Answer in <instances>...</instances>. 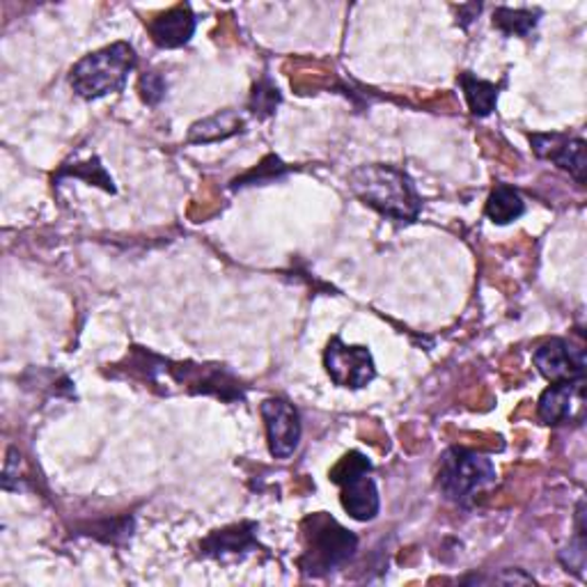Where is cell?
<instances>
[{
  "label": "cell",
  "instance_id": "cell-13",
  "mask_svg": "<svg viewBox=\"0 0 587 587\" xmlns=\"http://www.w3.org/2000/svg\"><path fill=\"white\" fill-rule=\"evenodd\" d=\"M246 127L244 117L237 110H223L207 117V120L196 122L189 129V143H216V140H225L242 133Z\"/></svg>",
  "mask_w": 587,
  "mask_h": 587
},
{
  "label": "cell",
  "instance_id": "cell-17",
  "mask_svg": "<svg viewBox=\"0 0 587 587\" xmlns=\"http://www.w3.org/2000/svg\"><path fill=\"white\" fill-rule=\"evenodd\" d=\"M585 503L580 501L578 503V509H576V535L570 542V547L560 553V560L562 565H565L570 572L578 574L583 578V570H585V557H587V551H585Z\"/></svg>",
  "mask_w": 587,
  "mask_h": 587
},
{
  "label": "cell",
  "instance_id": "cell-16",
  "mask_svg": "<svg viewBox=\"0 0 587 587\" xmlns=\"http://www.w3.org/2000/svg\"><path fill=\"white\" fill-rule=\"evenodd\" d=\"M539 16V10H512V8H496L493 10V28H498L505 35L526 37L535 31Z\"/></svg>",
  "mask_w": 587,
  "mask_h": 587
},
{
  "label": "cell",
  "instance_id": "cell-20",
  "mask_svg": "<svg viewBox=\"0 0 587 587\" xmlns=\"http://www.w3.org/2000/svg\"><path fill=\"white\" fill-rule=\"evenodd\" d=\"M67 175H72V177H83V179H85V181H90V184H97V186H102L104 191L115 193L113 179H110V177H108V173L104 171V166H102V163H99V159H92V161H87V163H79V166H74V171L62 168V171H60V175H58V179H62V177H67Z\"/></svg>",
  "mask_w": 587,
  "mask_h": 587
},
{
  "label": "cell",
  "instance_id": "cell-18",
  "mask_svg": "<svg viewBox=\"0 0 587 587\" xmlns=\"http://www.w3.org/2000/svg\"><path fill=\"white\" fill-rule=\"evenodd\" d=\"M280 102H283V95H280V90L275 87V83L269 77H265L262 81L255 83L248 108L257 117V120H267V117H271L275 113Z\"/></svg>",
  "mask_w": 587,
  "mask_h": 587
},
{
  "label": "cell",
  "instance_id": "cell-21",
  "mask_svg": "<svg viewBox=\"0 0 587 587\" xmlns=\"http://www.w3.org/2000/svg\"><path fill=\"white\" fill-rule=\"evenodd\" d=\"M138 90H140V97H143L145 104L156 106L163 97H166V79L156 72H148V74L140 77Z\"/></svg>",
  "mask_w": 587,
  "mask_h": 587
},
{
  "label": "cell",
  "instance_id": "cell-11",
  "mask_svg": "<svg viewBox=\"0 0 587 587\" xmlns=\"http://www.w3.org/2000/svg\"><path fill=\"white\" fill-rule=\"evenodd\" d=\"M257 526L255 524H237V526H230L225 530H216L211 532L204 542L200 544L202 549V555L207 557H216V560H223L227 555H244L248 551H255L260 549V544H257Z\"/></svg>",
  "mask_w": 587,
  "mask_h": 587
},
{
  "label": "cell",
  "instance_id": "cell-7",
  "mask_svg": "<svg viewBox=\"0 0 587 587\" xmlns=\"http://www.w3.org/2000/svg\"><path fill=\"white\" fill-rule=\"evenodd\" d=\"M532 361L544 379L551 384H578L585 381L587 356L585 349L562 338H553L535 349Z\"/></svg>",
  "mask_w": 587,
  "mask_h": 587
},
{
  "label": "cell",
  "instance_id": "cell-6",
  "mask_svg": "<svg viewBox=\"0 0 587 587\" xmlns=\"http://www.w3.org/2000/svg\"><path fill=\"white\" fill-rule=\"evenodd\" d=\"M324 365L328 377L340 388L359 390L365 388L374 377H377V367L367 347H349L340 338H333L326 347Z\"/></svg>",
  "mask_w": 587,
  "mask_h": 587
},
{
  "label": "cell",
  "instance_id": "cell-19",
  "mask_svg": "<svg viewBox=\"0 0 587 587\" xmlns=\"http://www.w3.org/2000/svg\"><path fill=\"white\" fill-rule=\"evenodd\" d=\"M287 168H285V163L280 161L278 156H267V161H262L260 166H257L255 171L246 173L244 177L239 179H234L232 181V189H244V186H253V184H262V181H271L275 179L278 175H283Z\"/></svg>",
  "mask_w": 587,
  "mask_h": 587
},
{
  "label": "cell",
  "instance_id": "cell-4",
  "mask_svg": "<svg viewBox=\"0 0 587 587\" xmlns=\"http://www.w3.org/2000/svg\"><path fill=\"white\" fill-rule=\"evenodd\" d=\"M496 482V468L484 455L468 448H450L441 457L438 489L455 505L468 507L478 491Z\"/></svg>",
  "mask_w": 587,
  "mask_h": 587
},
{
  "label": "cell",
  "instance_id": "cell-12",
  "mask_svg": "<svg viewBox=\"0 0 587 587\" xmlns=\"http://www.w3.org/2000/svg\"><path fill=\"white\" fill-rule=\"evenodd\" d=\"M583 384H553L547 388L537 402V413L547 425H560L572 418L576 399H583Z\"/></svg>",
  "mask_w": 587,
  "mask_h": 587
},
{
  "label": "cell",
  "instance_id": "cell-14",
  "mask_svg": "<svg viewBox=\"0 0 587 587\" xmlns=\"http://www.w3.org/2000/svg\"><path fill=\"white\" fill-rule=\"evenodd\" d=\"M484 214L498 225H507L516 219H521L526 214V202L521 198V193L512 189V186L507 184H498L496 189L491 191L489 200H486V207H484Z\"/></svg>",
  "mask_w": 587,
  "mask_h": 587
},
{
  "label": "cell",
  "instance_id": "cell-15",
  "mask_svg": "<svg viewBox=\"0 0 587 587\" xmlns=\"http://www.w3.org/2000/svg\"><path fill=\"white\" fill-rule=\"evenodd\" d=\"M459 85L463 90V97H466L468 106H471L473 115L486 117L496 110L498 90H501L496 83H489V81L478 79L471 72H463V74H459Z\"/></svg>",
  "mask_w": 587,
  "mask_h": 587
},
{
  "label": "cell",
  "instance_id": "cell-3",
  "mask_svg": "<svg viewBox=\"0 0 587 587\" xmlns=\"http://www.w3.org/2000/svg\"><path fill=\"white\" fill-rule=\"evenodd\" d=\"M303 530V555L298 567L310 576H324L340 570L354 557L359 537L342 528L331 514L317 512L301 526Z\"/></svg>",
  "mask_w": 587,
  "mask_h": 587
},
{
  "label": "cell",
  "instance_id": "cell-8",
  "mask_svg": "<svg viewBox=\"0 0 587 587\" xmlns=\"http://www.w3.org/2000/svg\"><path fill=\"white\" fill-rule=\"evenodd\" d=\"M265 427H267V441L269 450L275 459H287L296 453L298 441H301V415L290 404L287 399H267L260 407Z\"/></svg>",
  "mask_w": 587,
  "mask_h": 587
},
{
  "label": "cell",
  "instance_id": "cell-10",
  "mask_svg": "<svg viewBox=\"0 0 587 587\" xmlns=\"http://www.w3.org/2000/svg\"><path fill=\"white\" fill-rule=\"evenodd\" d=\"M148 31L161 49H179V46L189 44L196 33V14L189 3H181L148 21Z\"/></svg>",
  "mask_w": 587,
  "mask_h": 587
},
{
  "label": "cell",
  "instance_id": "cell-1",
  "mask_svg": "<svg viewBox=\"0 0 587 587\" xmlns=\"http://www.w3.org/2000/svg\"><path fill=\"white\" fill-rule=\"evenodd\" d=\"M349 189L363 204L392 221L413 223L420 214L422 200L413 179L402 168L386 163L361 166L349 175Z\"/></svg>",
  "mask_w": 587,
  "mask_h": 587
},
{
  "label": "cell",
  "instance_id": "cell-2",
  "mask_svg": "<svg viewBox=\"0 0 587 587\" xmlns=\"http://www.w3.org/2000/svg\"><path fill=\"white\" fill-rule=\"evenodd\" d=\"M138 56L133 46L127 42H115L104 49L81 58L72 72H69V85L83 99H102L113 92H122L127 87L129 74L136 69Z\"/></svg>",
  "mask_w": 587,
  "mask_h": 587
},
{
  "label": "cell",
  "instance_id": "cell-9",
  "mask_svg": "<svg viewBox=\"0 0 587 587\" xmlns=\"http://www.w3.org/2000/svg\"><path fill=\"white\" fill-rule=\"evenodd\" d=\"M532 150L539 159L553 161L557 168L567 171L578 184H585V140L567 133H532Z\"/></svg>",
  "mask_w": 587,
  "mask_h": 587
},
{
  "label": "cell",
  "instance_id": "cell-5",
  "mask_svg": "<svg viewBox=\"0 0 587 587\" xmlns=\"http://www.w3.org/2000/svg\"><path fill=\"white\" fill-rule=\"evenodd\" d=\"M331 480L340 486L342 507L356 521H372L379 514V489L372 480V461L365 455H344L331 471Z\"/></svg>",
  "mask_w": 587,
  "mask_h": 587
}]
</instances>
